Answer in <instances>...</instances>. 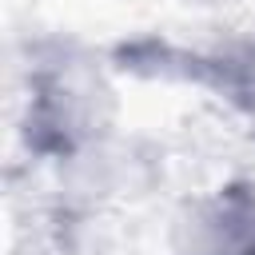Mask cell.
<instances>
[{"label": "cell", "instance_id": "obj_4", "mask_svg": "<svg viewBox=\"0 0 255 255\" xmlns=\"http://www.w3.org/2000/svg\"><path fill=\"white\" fill-rule=\"evenodd\" d=\"M167 255H255V179L187 191L167 215Z\"/></svg>", "mask_w": 255, "mask_h": 255}, {"label": "cell", "instance_id": "obj_5", "mask_svg": "<svg viewBox=\"0 0 255 255\" xmlns=\"http://www.w3.org/2000/svg\"><path fill=\"white\" fill-rule=\"evenodd\" d=\"M187 4H223V0H187Z\"/></svg>", "mask_w": 255, "mask_h": 255}, {"label": "cell", "instance_id": "obj_1", "mask_svg": "<svg viewBox=\"0 0 255 255\" xmlns=\"http://www.w3.org/2000/svg\"><path fill=\"white\" fill-rule=\"evenodd\" d=\"M12 80L20 84V139L28 159L100 143L120 131V88L112 64L72 40H32Z\"/></svg>", "mask_w": 255, "mask_h": 255}, {"label": "cell", "instance_id": "obj_3", "mask_svg": "<svg viewBox=\"0 0 255 255\" xmlns=\"http://www.w3.org/2000/svg\"><path fill=\"white\" fill-rule=\"evenodd\" d=\"M116 68L135 76H163V80H187L207 92H215L227 108L247 116L255 124V28L227 36L223 44H211L203 52L171 48V44H124L116 52Z\"/></svg>", "mask_w": 255, "mask_h": 255}, {"label": "cell", "instance_id": "obj_2", "mask_svg": "<svg viewBox=\"0 0 255 255\" xmlns=\"http://www.w3.org/2000/svg\"><path fill=\"white\" fill-rule=\"evenodd\" d=\"M48 167V195L64 211L88 207H135L163 187L167 159L159 147L143 139H124L120 131L44 159Z\"/></svg>", "mask_w": 255, "mask_h": 255}]
</instances>
